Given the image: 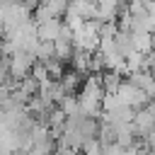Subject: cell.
Masks as SVG:
<instances>
[{
  "mask_svg": "<svg viewBox=\"0 0 155 155\" xmlns=\"http://www.w3.org/2000/svg\"><path fill=\"white\" fill-rule=\"evenodd\" d=\"M133 128L138 133H150L155 128V104H148L145 109L133 114Z\"/></svg>",
  "mask_w": 155,
  "mask_h": 155,
  "instance_id": "obj_2",
  "label": "cell"
},
{
  "mask_svg": "<svg viewBox=\"0 0 155 155\" xmlns=\"http://www.w3.org/2000/svg\"><path fill=\"white\" fill-rule=\"evenodd\" d=\"M104 155H126V145H121V143H109V145H104Z\"/></svg>",
  "mask_w": 155,
  "mask_h": 155,
  "instance_id": "obj_4",
  "label": "cell"
},
{
  "mask_svg": "<svg viewBox=\"0 0 155 155\" xmlns=\"http://www.w3.org/2000/svg\"><path fill=\"white\" fill-rule=\"evenodd\" d=\"M82 148H85V155H104V145H102L97 138H90Z\"/></svg>",
  "mask_w": 155,
  "mask_h": 155,
  "instance_id": "obj_3",
  "label": "cell"
},
{
  "mask_svg": "<svg viewBox=\"0 0 155 155\" xmlns=\"http://www.w3.org/2000/svg\"><path fill=\"white\" fill-rule=\"evenodd\" d=\"M63 29H65V24H63L58 17H48V19H44V22H36L39 41H56Z\"/></svg>",
  "mask_w": 155,
  "mask_h": 155,
  "instance_id": "obj_1",
  "label": "cell"
}]
</instances>
